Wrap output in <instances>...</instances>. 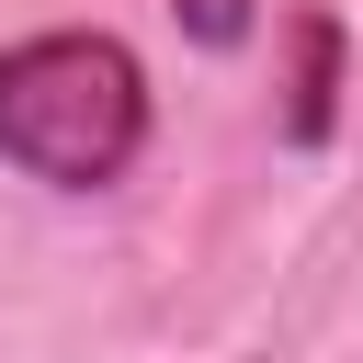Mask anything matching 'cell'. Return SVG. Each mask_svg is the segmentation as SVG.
Instances as JSON below:
<instances>
[{
    "label": "cell",
    "instance_id": "obj_3",
    "mask_svg": "<svg viewBox=\"0 0 363 363\" xmlns=\"http://www.w3.org/2000/svg\"><path fill=\"white\" fill-rule=\"evenodd\" d=\"M193 45H250V0H170Z\"/></svg>",
    "mask_w": 363,
    "mask_h": 363
},
{
    "label": "cell",
    "instance_id": "obj_1",
    "mask_svg": "<svg viewBox=\"0 0 363 363\" xmlns=\"http://www.w3.org/2000/svg\"><path fill=\"white\" fill-rule=\"evenodd\" d=\"M147 147V68L113 34H23L0 45V159L57 182V193H102L125 182Z\"/></svg>",
    "mask_w": 363,
    "mask_h": 363
},
{
    "label": "cell",
    "instance_id": "obj_2",
    "mask_svg": "<svg viewBox=\"0 0 363 363\" xmlns=\"http://www.w3.org/2000/svg\"><path fill=\"white\" fill-rule=\"evenodd\" d=\"M340 125V11H295V68H284V136L318 147Z\"/></svg>",
    "mask_w": 363,
    "mask_h": 363
}]
</instances>
